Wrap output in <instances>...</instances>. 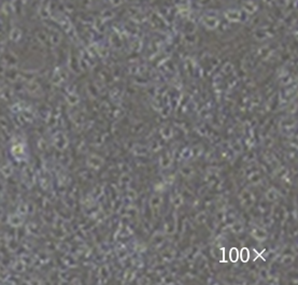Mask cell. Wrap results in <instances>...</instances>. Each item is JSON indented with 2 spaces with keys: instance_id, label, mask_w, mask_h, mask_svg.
Returning <instances> with one entry per match:
<instances>
[{
  "instance_id": "obj_4",
  "label": "cell",
  "mask_w": 298,
  "mask_h": 285,
  "mask_svg": "<svg viewBox=\"0 0 298 285\" xmlns=\"http://www.w3.org/2000/svg\"><path fill=\"white\" fill-rule=\"evenodd\" d=\"M230 259H232V262H236V260L238 259V251H237L236 249H232V251H230Z\"/></svg>"
},
{
  "instance_id": "obj_1",
  "label": "cell",
  "mask_w": 298,
  "mask_h": 285,
  "mask_svg": "<svg viewBox=\"0 0 298 285\" xmlns=\"http://www.w3.org/2000/svg\"><path fill=\"white\" fill-rule=\"evenodd\" d=\"M225 16L227 17V20L232 22H238L241 20V14L237 10H229L225 13Z\"/></svg>"
},
{
  "instance_id": "obj_3",
  "label": "cell",
  "mask_w": 298,
  "mask_h": 285,
  "mask_svg": "<svg viewBox=\"0 0 298 285\" xmlns=\"http://www.w3.org/2000/svg\"><path fill=\"white\" fill-rule=\"evenodd\" d=\"M244 7L246 8V10L249 12V13H253V12H254L255 10H256V5H255L253 2H250V1H249V2H246Z\"/></svg>"
},
{
  "instance_id": "obj_2",
  "label": "cell",
  "mask_w": 298,
  "mask_h": 285,
  "mask_svg": "<svg viewBox=\"0 0 298 285\" xmlns=\"http://www.w3.org/2000/svg\"><path fill=\"white\" fill-rule=\"evenodd\" d=\"M203 23H205V25L207 26V27H210V28H213L218 25L217 20H216L215 17H211V16H206V17L203 18Z\"/></svg>"
},
{
  "instance_id": "obj_5",
  "label": "cell",
  "mask_w": 298,
  "mask_h": 285,
  "mask_svg": "<svg viewBox=\"0 0 298 285\" xmlns=\"http://www.w3.org/2000/svg\"><path fill=\"white\" fill-rule=\"evenodd\" d=\"M241 258L243 262H248L249 259V251L246 249H243L241 252Z\"/></svg>"
}]
</instances>
